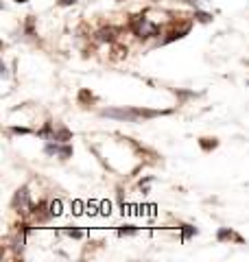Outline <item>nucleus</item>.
I'll return each mask as SVG.
<instances>
[{"mask_svg": "<svg viewBox=\"0 0 249 262\" xmlns=\"http://www.w3.org/2000/svg\"><path fill=\"white\" fill-rule=\"evenodd\" d=\"M61 5H72V3H77V0H59Z\"/></svg>", "mask_w": 249, "mask_h": 262, "instance_id": "423d86ee", "label": "nucleus"}, {"mask_svg": "<svg viewBox=\"0 0 249 262\" xmlns=\"http://www.w3.org/2000/svg\"><path fill=\"white\" fill-rule=\"evenodd\" d=\"M103 114L110 118H122V120H134L138 116V112H129V110H105Z\"/></svg>", "mask_w": 249, "mask_h": 262, "instance_id": "f03ea898", "label": "nucleus"}, {"mask_svg": "<svg viewBox=\"0 0 249 262\" xmlns=\"http://www.w3.org/2000/svg\"><path fill=\"white\" fill-rule=\"evenodd\" d=\"M46 153L51 155H61V158H68V155L72 153L70 146H59V144H48L46 146Z\"/></svg>", "mask_w": 249, "mask_h": 262, "instance_id": "7ed1b4c3", "label": "nucleus"}, {"mask_svg": "<svg viewBox=\"0 0 249 262\" xmlns=\"http://www.w3.org/2000/svg\"><path fill=\"white\" fill-rule=\"evenodd\" d=\"M13 206L22 208V210L29 208V194H27V190H18V194H15V199H13Z\"/></svg>", "mask_w": 249, "mask_h": 262, "instance_id": "20e7f679", "label": "nucleus"}, {"mask_svg": "<svg viewBox=\"0 0 249 262\" xmlns=\"http://www.w3.org/2000/svg\"><path fill=\"white\" fill-rule=\"evenodd\" d=\"M188 3H190V5H197V7H199V5H203L205 0H188Z\"/></svg>", "mask_w": 249, "mask_h": 262, "instance_id": "39448f33", "label": "nucleus"}, {"mask_svg": "<svg viewBox=\"0 0 249 262\" xmlns=\"http://www.w3.org/2000/svg\"><path fill=\"white\" fill-rule=\"evenodd\" d=\"M134 31L140 37H151L157 33V27L153 22H149L147 18H134Z\"/></svg>", "mask_w": 249, "mask_h": 262, "instance_id": "f257e3e1", "label": "nucleus"}, {"mask_svg": "<svg viewBox=\"0 0 249 262\" xmlns=\"http://www.w3.org/2000/svg\"><path fill=\"white\" fill-rule=\"evenodd\" d=\"M18 3H24V0H18Z\"/></svg>", "mask_w": 249, "mask_h": 262, "instance_id": "0eeeda50", "label": "nucleus"}]
</instances>
